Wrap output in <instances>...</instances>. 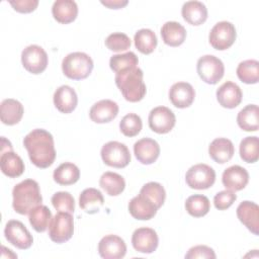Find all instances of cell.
Masks as SVG:
<instances>
[{"instance_id":"cell-1","label":"cell","mask_w":259,"mask_h":259,"mask_svg":"<svg viewBox=\"0 0 259 259\" xmlns=\"http://www.w3.org/2000/svg\"><path fill=\"white\" fill-rule=\"evenodd\" d=\"M23 146L31 163L37 168H48L55 162L54 138L48 131L42 128L32 130L24 137Z\"/></svg>"},{"instance_id":"cell-2","label":"cell","mask_w":259,"mask_h":259,"mask_svg":"<svg viewBox=\"0 0 259 259\" xmlns=\"http://www.w3.org/2000/svg\"><path fill=\"white\" fill-rule=\"evenodd\" d=\"M12 206L19 214H28L34 207L40 205L42 196L38 183L33 179H25L13 187Z\"/></svg>"},{"instance_id":"cell-3","label":"cell","mask_w":259,"mask_h":259,"mask_svg":"<svg viewBox=\"0 0 259 259\" xmlns=\"http://www.w3.org/2000/svg\"><path fill=\"white\" fill-rule=\"evenodd\" d=\"M143 71L139 67L123 70L115 74V84L125 100L141 101L146 95V84L143 81Z\"/></svg>"},{"instance_id":"cell-4","label":"cell","mask_w":259,"mask_h":259,"mask_svg":"<svg viewBox=\"0 0 259 259\" xmlns=\"http://www.w3.org/2000/svg\"><path fill=\"white\" fill-rule=\"evenodd\" d=\"M93 66V61L87 54L74 52L63 59L62 71L70 79L82 80L91 74Z\"/></svg>"},{"instance_id":"cell-5","label":"cell","mask_w":259,"mask_h":259,"mask_svg":"<svg viewBox=\"0 0 259 259\" xmlns=\"http://www.w3.org/2000/svg\"><path fill=\"white\" fill-rule=\"evenodd\" d=\"M196 71L203 82L213 85L224 77L225 66L215 56L205 55L198 59Z\"/></svg>"},{"instance_id":"cell-6","label":"cell","mask_w":259,"mask_h":259,"mask_svg":"<svg viewBox=\"0 0 259 259\" xmlns=\"http://www.w3.org/2000/svg\"><path fill=\"white\" fill-rule=\"evenodd\" d=\"M101 159L110 167L124 168L131 162V153L127 147L119 142L110 141L101 148Z\"/></svg>"},{"instance_id":"cell-7","label":"cell","mask_w":259,"mask_h":259,"mask_svg":"<svg viewBox=\"0 0 259 259\" xmlns=\"http://www.w3.org/2000/svg\"><path fill=\"white\" fill-rule=\"evenodd\" d=\"M74 233V220L72 213L59 211L53 218L49 227L50 239L58 244L69 241Z\"/></svg>"},{"instance_id":"cell-8","label":"cell","mask_w":259,"mask_h":259,"mask_svg":"<svg viewBox=\"0 0 259 259\" xmlns=\"http://www.w3.org/2000/svg\"><path fill=\"white\" fill-rule=\"evenodd\" d=\"M236 37L235 25L229 21H220L210 29L208 40L213 49L225 51L234 45Z\"/></svg>"},{"instance_id":"cell-9","label":"cell","mask_w":259,"mask_h":259,"mask_svg":"<svg viewBox=\"0 0 259 259\" xmlns=\"http://www.w3.org/2000/svg\"><path fill=\"white\" fill-rule=\"evenodd\" d=\"M185 181L192 189H207L211 187L215 181V172L206 164H196L187 170Z\"/></svg>"},{"instance_id":"cell-10","label":"cell","mask_w":259,"mask_h":259,"mask_svg":"<svg viewBox=\"0 0 259 259\" xmlns=\"http://www.w3.org/2000/svg\"><path fill=\"white\" fill-rule=\"evenodd\" d=\"M48 61L46 51L37 45H30L21 53L22 66L27 72L34 75L40 74L47 69Z\"/></svg>"},{"instance_id":"cell-11","label":"cell","mask_w":259,"mask_h":259,"mask_svg":"<svg viewBox=\"0 0 259 259\" xmlns=\"http://www.w3.org/2000/svg\"><path fill=\"white\" fill-rule=\"evenodd\" d=\"M4 235L10 244L21 250L30 248L33 243V238L29 231L20 221L17 220L7 222L4 229Z\"/></svg>"},{"instance_id":"cell-12","label":"cell","mask_w":259,"mask_h":259,"mask_svg":"<svg viewBox=\"0 0 259 259\" xmlns=\"http://www.w3.org/2000/svg\"><path fill=\"white\" fill-rule=\"evenodd\" d=\"M149 126L157 134H167L171 132L176 123L173 111L166 106H157L149 113Z\"/></svg>"},{"instance_id":"cell-13","label":"cell","mask_w":259,"mask_h":259,"mask_svg":"<svg viewBox=\"0 0 259 259\" xmlns=\"http://www.w3.org/2000/svg\"><path fill=\"white\" fill-rule=\"evenodd\" d=\"M159 244V238L155 230L151 228H139L132 236V245L140 253L151 254L156 251Z\"/></svg>"},{"instance_id":"cell-14","label":"cell","mask_w":259,"mask_h":259,"mask_svg":"<svg viewBox=\"0 0 259 259\" xmlns=\"http://www.w3.org/2000/svg\"><path fill=\"white\" fill-rule=\"evenodd\" d=\"M98 253L104 259H120L126 253V245L120 237L107 235L99 241Z\"/></svg>"},{"instance_id":"cell-15","label":"cell","mask_w":259,"mask_h":259,"mask_svg":"<svg viewBox=\"0 0 259 259\" xmlns=\"http://www.w3.org/2000/svg\"><path fill=\"white\" fill-rule=\"evenodd\" d=\"M239 221L254 235L259 234V206L249 200L242 201L237 207Z\"/></svg>"},{"instance_id":"cell-16","label":"cell","mask_w":259,"mask_h":259,"mask_svg":"<svg viewBox=\"0 0 259 259\" xmlns=\"http://www.w3.org/2000/svg\"><path fill=\"white\" fill-rule=\"evenodd\" d=\"M118 105L110 99H102L94 103L90 110L89 116L96 123H106L113 120L118 114Z\"/></svg>"},{"instance_id":"cell-17","label":"cell","mask_w":259,"mask_h":259,"mask_svg":"<svg viewBox=\"0 0 259 259\" xmlns=\"http://www.w3.org/2000/svg\"><path fill=\"white\" fill-rule=\"evenodd\" d=\"M134 154L140 163L150 165L158 159L160 155V146L153 139L143 138L135 143Z\"/></svg>"},{"instance_id":"cell-18","label":"cell","mask_w":259,"mask_h":259,"mask_svg":"<svg viewBox=\"0 0 259 259\" xmlns=\"http://www.w3.org/2000/svg\"><path fill=\"white\" fill-rule=\"evenodd\" d=\"M223 185L226 189L232 191H239L246 187L249 182L248 171L239 165H233L227 168L222 176Z\"/></svg>"},{"instance_id":"cell-19","label":"cell","mask_w":259,"mask_h":259,"mask_svg":"<svg viewBox=\"0 0 259 259\" xmlns=\"http://www.w3.org/2000/svg\"><path fill=\"white\" fill-rule=\"evenodd\" d=\"M195 91L191 84L187 82H177L169 90V99L177 108L189 107L194 101Z\"/></svg>"},{"instance_id":"cell-20","label":"cell","mask_w":259,"mask_h":259,"mask_svg":"<svg viewBox=\"0 0 259 259\" xmlns=\"http://www.w3.org/2000/svg\"><path fill=\"white\" fill-rule=\"evenodd\" d=\"M243 93L241 88L232 81L222 84L217 90V100L225 108H235L242 101Z\"/></svg>"},{"instance_id":"cell-21","label":"cell","mask_w":259,"mask_h":259,"mask_svg":"<svg viewBox=\"0 0 259 259\" xmlns=\"http://www.w3.org/2000/svg\"><path fill=\"white\" fill-rule=\"evenodd\" d=\"M159 208L145 195L139 194L128 202V211L132 217L140 221H148L155 217Z\"/></svg>"},{"instance_id":"cell-22","label":"cell","mask_w":259,"mask_h":259,"mask_svg":"<svg viewBox=\"0 0 259 259\" xmlns=\"http://www.w3.org/2000/svg\"><path fill=\"white\" fill-rule=\"evenodd\" d=\"M54 104L62 113H71L77 106L78 96L76 91L69 85L60 86L54 93Z\"/></svg>"},{"instance_id":"cell-23","label":"cell","mask_w":259,"mask_h":259,"mask_svg":"<svg viewBox=\"0 0 259 259\" xmlns=\"http://www.w3.org/2000/svg\"><path fill=\"white\" fill-rule=\"evenodd\" d=\"M235 153V148L231 140L226 138L214 139L208 147L209 157L219 164L229 162Z\"/></svg>"},{"instance_id":"cell-24","label":"cell","mask_w":259,"mask_h":259,"mask_svg":"<svg viewBox=\"0 0 259 259\" xmlns=\"http://www.w3.org/2000/svg\"><path fill=\"white\" fill-rule=\"evenodd\" d=\"M0 167L2 173L10 178L19 177L22 175L25 168L20 156L9 150L1 152Z\"/></svg>"},{"instance_id":"cell-25","label":"cell","mask_w":259,"mask_h":259,"mask_svg":"<svg viewBox=\"0 0 259 259\" xmlns=\"http://www.w3.org/2000/svg\"><path fill=\"white\" fill-rule=\"evenodd\" d=\"M23 105L16 99L7 98L1 102L0 118L4 124L14 125L18 123L23 116Z\"/></svg>"},{"instance_id":"cell-26","label":"cell","mask_w":259,"mask_h":259,"mask_svg":"<svg viewBox=\"0 0 259 259\" xmlns=\"http://www.w3.org/2000/svg\"><path fill=\"white\" fill-rule=\"evenodd\" d=\"M52 14L60 23L73 22L78 15L77 3L73 0H57L53 4Z\"/></svg>"},{"instance_id":"cell-27","label":"cell","mask_w":259,"mask_h":259,"mask_svg":"<svg viewBox=\"0 0 259 259\" xmlns=\"http://www.w3.org/2000/svg\"><path fill=\"white\" fill-rule=\"evenodd\" d=\"M183 19L191 25H200L207 18V8L199 1H187L181 8Z\"/></svg>"},{"instance_id":"cell-28","label":"cell","mask_w":259,"mask_h":259,"mask_svg":"<svg viewBox=\"0 0 259 259\" xmlns=\"http://www.w3.org/2000/svg\"><path fill=\"white\" fill-rule=\"evenodd\" d=\"M161 36L167 46L179 47L186 38V29L176 21H167L161 28Z\"/></svg>"},{"instance_id":"cell-29","label":"cell","mask_w":259,"mask_h":259,"mask_svg":"<svg viewBox=\"0 0 259 259\" xmlns=\"http://www.w3.org/2000/svg\"><path fill=\"white\" fill-rule=\"evenodd\" d=\"M104 203L102 193L96 188H86L79 196V205L87 213L93 214L100 210Z\"/></svg>"},{"instance_id":"cell-30","label":"cell","mask_w":259,"mask_h":259,"mask_svg":"<svg viewBox=\"0 0 259 259\" xmlns=\"http://www.w3.org/2000/svg\"><path fill=\"white\" fill-rule=\"evenodd\" d=\"M238 125L245 132H256L259 128V109L256 104H249L237 115Z\"/></svg>"},{"instance_id":"cell-31","label":"cell","mask_w":259,"mask_h":259,"mask_svg":"<svg viewBox=\"0 0 259 259\" xmlns=\"http://www.w3.org/2000/svg\"><path fill=\"white\" fill-rule=\"evenodd\" d=\"M53 178L60 185H72L79 180L80 170L75 164L65 162L55 169Z\"/></svg>"},{"instance_id":"cell-32","label":"cell","mask_w":259,"mask_h":259,"mask_svg":"<svg viewBox=\"0 0 259 259\" xmlns=\"http://www.w3.org/2000/svg\"><path fill=\"white\" fill-rule=\"evenodd\" d=\"M99 185L109 196H117L124 190L125 181L121 175L108 171L101 175Z\"/></svg>"},{"instance_id":"cell-33","label":"cell","mask_w":259,"mask_h":259,"mask_svg":"<svg viewBox=\"0 0 259 259\" xmlns=\"http://www.w3.org/2000/svg\"><path fill=\"white\" fill-rule=\"evenodd\" d=\"M29 224L37 233H44L50 227L53 220L52 212L47 205H37L28 213Z\"/></svg>"},{"instance_id":"cell-34","label":"cell","mask_w":259,"mask_h":259,"mask_svg":"<svg viewBox=\"0 0 259 259\" xmlns=\"http://www.w3.org/2000/svg\"><path fill=\"white\" fill-rule=\"evenodd\" d=\"M134 41L137 50L144 55L153 53L158 42L155 32L149 28H142L138 30L135 34Z\"/></svg>"},{"instance_id":"cell-35","label":"cell","mask_w":259,"mask_h":259,"mask_svg":"<svg viewBox=\"0 0 259 259\" xmlns=\"http://www.w3.org/2000/svg\"><path fill=\"white\" fill-rule=\"evenodd\" d=\"M185 209L191 217L201 218L210 209L209 199L202 194L191 195L185 201Z\"/></svg>"},{"instance_id":"cell-36","label":"cell","mask_w":259,"mask_h":259,"mask_svg":"<svg viewBox=\"0 0 259 259\" xmlns=\"http://www.w3.org/2000/svg\"><path fill=\"white\" fill-rule=\"evenodd\" d=\"M238 78L246 84H256L259 81V63L256 60H246L237 67Z\"/></svg>"},{"instance_id":"cell-37","label":"cell","mask_w":259,"mask_h":259,"mask_svg":"<svg viewBox=\"0 0 259 259\" xmlns=\"http://www.w3.org/2000/svg\"><path fill=\"white\" fill-rule=\"evenodd\" d=\"M240 157L246 163H255L259 159L258 137H246L240 143Z\"/></svg>"},{"instance_id":"cell-38","label":"cell","mask_w":259,"mask_h":259,"mask_svg":"<svg viewBox=\"0 0 259 259\" xmlns=\"http://www.w3.org/2000/svg\"><path fill=\"white\" fill-rule=\"evenodd\" d=\"M139 59L134 52H127L124 54L113 55L109 60L110 69L116 73H119L123 70L137 67Z\"/></svg>"},{"instance_id":"cell-39","label":"cell","mask_w":259,"mask_h":259,"mask_svg":"<svg viewBox=\"0 0 259 259\" xmlns=\"http://www.w3.org/2000/svg\"><path fill=\"white\" fill-rule=\"evenodd\" d=\"M140 194L149 198L158 208H160L166 198V191L164 187L158 182H148L140 190Z\"/></svg>"},{"instance_id":"cell-40","label":"cell","mask_w":259,"mask_h":259,"mask_svg":"<svg viewBox=\"0 0 259 259\" xmlns=\"http://www.w3.org/2000/svg\"><path fill=\"white\" fill-rule=\"evenodd\" d=\"M143 127L141 117L136 113H127L124 115L119 122V130L125 137L137 136Z\"/></svg>"},{"instance_id":"cell-41","label":"cell","mask_w":259,"mask_h":259,"mask_svg":"<svg viewBox=\"0 0 259 259\" xmlns=\"http://www.w3.org/2000/svg\"><path fill=\"white\" fill-rule=\"evenodd\" d=\"M52 204L58 211L73 213L75 210L74 197L67 191L56 192L52 196Z\"/></svg>"},{"instance_id":"cell-42","label":"cell","mask_w":259,"mask_h":259,"mask_svg":"<svg viewBox=\"0 0 259 259\" xmlns=\"http://www.w3.org/2000/svg\"><path fill=\"white\" fill-rule=\"evenodd\" d=\"M131 38L122 32H113L105 39V46L112 52H123L131 48Z\"/></svg>"},{"instance_id":"cell-43","label":"cell","mask_w":259,"mask_h":259,"mask_svg":"<svg viewBox=\"0 0 259 259\" xmlns=\"http://www.w3.org/2000/svg\"><path fill=\"white\" fill-rule=\"evenodd\" d=\"M237 199V195L235 191L226 189L218 192L213 197V204L217 209L225 210L229 208Z\"/></svg>"},{"instance_id":"cell-44","label":"cell","mask_w":259,"mask_h":259,"mask_svg":"<svg viewBox=\"0 0 259 259\" xmlns=\"http://www.w3.org/2000/svg\"><path fill=\"white\" fill-rule=\"evenodd\" d=\"M215 253L214 251L205 245H197L194 247H191L188 252L185 254V258L186 259H205V258H211L214 259Z\"/></svg>"},{"instance_id":"cell-45","label":"cell","mask_w":259,"mask_h":259,"mask_svg":"<svg viewBox=\"0 0 259 259\" xmlns=\"http://www.w3.org/2000/svg\"><path fill=\"white\" fill-rule=\"evenodd\" d=\"M13 9L19 13H30L34 11L38 5L37 0H15L9 1Z\"/></svg>"},{"instance_id":"cell-46","label":"cell","mask_w":259,"mask_h":259,"mask_svg":"<svg viewBox=\"0 0 259 259\" xmlns=\"http://www.w3.org/2000/svg\"><path fill=\"white\" fill-rule=\"evenodd\" d=\"M128 1L126 0H105L101 1V4L110 8V9H120L126 6Z\"/></svg>"}]
</instances>
